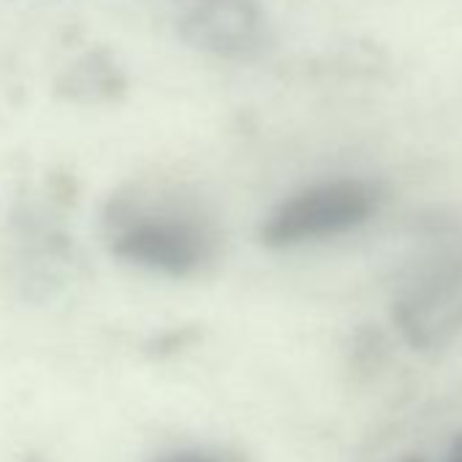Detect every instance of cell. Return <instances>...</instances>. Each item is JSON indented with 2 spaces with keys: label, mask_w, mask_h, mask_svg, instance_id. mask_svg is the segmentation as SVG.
Wrapping results in <instances>:
<instances>
[{
  "label": "cell",
  "mask_w": 462,
  "mask_h": 462,
  "mask_svg": "<svg viewBox=\"0 0 462 462\" xmlns=\"http://www.w3.org/2000/svg\"><path fill=\"white\" fill-rule=\"evenodd\" d=\"M381 188L367 180L340 177L313 182L283 199L262 223V245L294 248L346 235L367 223L381 207Z\"/></svg>",
  "instance_id": "obj_3"
},
{
  "label": "cell",
  "mask_w": 462,
  "mask_h": 462,
  "mask_svg": "<svg viewBox=\"0 0 462 462\" xmlns=\"http://www.w3.org/2000/svg\"><path fill=\"white\" fill-rule=\"evenodd\" d=\"M125 88H128L125 71L117 66V60L106 50L88 52L74 66H69L55 82V90L60 98L79 101V104L115 101L125 93Z\"/></svg>",
  "instance_id": "obj_5"
},
{
  "label": "cell",
  "mask_w": 462,
  "mask_h": 462,
  "mask_svg": "<svg viewBox=\"0 0 462 462\" xmlns=\"http://www.w3.org/2000/svg\"><path fill=\"white\" fill-rule=\"evenodd\" d=\"M446 462H462V438L454 443V448H451V454H448V459Z\"/></svg>",
  "instance_id": "obj_7"
},
{
  "label": "cell",
  "mask_w": 462,
  "mask_h": 462,
  "mask_svg": "<svg viewBox=\"0 0 462 462\" xmlns=\"http://www.w3.org/2000/svg\"><path fill=\"white\" fill-rule=\"evenodd\" d=\"M402 462H424L421 457H408V459H402Z\"/></svg>",
  "instance_id": "obj_8"
},
{
  "label": "cell",
  "mask_w": 462,
  "mask_h": 462,
  "mask_svg": "<svg viewBox=\"0 0 462 462\" xmlns=\"http://www.w3.org/2000/svg\"><path fill=\"white\" fill-rule=\"evenodd\" d=\"M158 462H217V459L209 454H201V451H177V454L161 457Z\"/></svg>",
  "instance_id": "obj_6"
},
{
  "label": "cell",
  "mask_w": 462,
  "mask_h": 462,
  "mask_svg": "<svg viewBox=\"0 0 462 462\" xmlns=\"http://www.w3.org/2000/svg\"><path fill=\"white\" fill-rule=\"evenodd\" d=\"M267 20L256 0H201L180 23V39L212 58L245 60L264 47Z\"/></svg>",
  "instance_id": "obj_4"
},
{
  "label": "cell",
  "mask_w": 462,
  "mask_h": 462,
  "mask_svg": "<svg viewBox=\"0 0 462 462\" xmlns=\"http://www.w3.org/2000/svg\"><path fill=\"white\" fill-rule=\"evenodd\" d=\"M104 235L117 259L169 278L199 273L217 248L212 223L182 199L123 190L104 209Z\"/></svg>",
  "instance_id": "obj_1"
},
{
  "label": "cell",
  "mask_w": 462,
  "mask_h": 462,
  "mask_svg": "<svg viewBox=\"0 0 462 462\" xmlns=\"http://www.w3.org/2000/svg\"><path fill=\"white\" fill-rule=\"evenodd\" d=\"M392 319L413 348H438L462 332V212L421 226L416 259L400 273Z\"/></svg>",
  "instance_id": "obj_2"
}]
</instances>
